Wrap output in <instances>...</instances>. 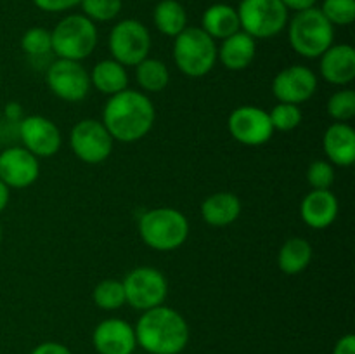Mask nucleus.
<instances>
[{"label": "nucleus", "instance_id": "5701e85b", "mask_svg": "<svg viewBox=\"0 0 355 354\" xmlns=\"http://www.w3.org/2000/svg\"><path fill=\"white\" fill-rule=\"evenodd\" d=\"M90 85L96 87L101 94L114 96L127 89L128 75L123 65H120L114 59H103L97 62L90 73Z\"/></svg>", "mask_w": 355, "mask_h": 354}, {"label": "nucleus", "instance_id": "f03ea898", "mask_svg": "<svg viewBox=\"0 0 355 354\" xmlns=\"http://www.w3.org/2000/svg\"><path fill=\"white\" fill-rule=\"evenodd\" d=\"M134 330L137 346L149 354H180L189 344V325L184 316L163 304L142 312Z\"/></svg>", "mask_w": 355, "mask_h": 354}, {"label": "nucleus", "instance_id": "9d476101", "mask_svg": "<svg viewBox=\"0 0 355 354\" xmlns=\"http://www.w3.org/2000/svg\"><path fill=\"white\" fill-rule=\"evenodd\" d=\"M69 146L78 160L90 165H97L107 160L113 151V137L106 130L103 121L85 118L75 124L69 134Z\"/></svg>", "mask_w": 355, "mask_h": 354}, {"label": "nucleus", "instance_id": "393cba45", "mask_svg": "<svg viewBox=\"0 0 355 354\" xmlns=\"http://www.w3.org/2000/svg\"><path fill=\"white\" fill-rule=\"evenodd\" d=\"M155 26L166 37L175 38L180 31L187 28V12L184 6L177 0H162L155 7Z\"/></svg>", "mask_w": 355, "mask_h": 354}, {"label": "nucleus", "instance_id": "a211bd4d", "mask_svg": "<svg viewBox=\"0 0 355 354\" xmlns=\"http://www.w3.org/2000/svg\"><path fill=\"white\" fill-rule=\"evenodd\" d=\"M300 215L309 228L324 229L338 215V200L329 189H312L302 200Z\"/></svg>", "mask_w": 355, "mask_h": 354}, {"label": "nucleus", "instance_id": "f8f14e48", "mask_svg": "<svg viewBox=\"0 0 355 354\" xmlns=\"http://www.w3.org/2000/svg\"><path fill=\"white\" fill-rule=\"evenodd\" d=\"M229 132L238 142L245 146H262L270 141L274 134L269 111L259 106H239L229 115Z\"/></svg>", "mask_w": 355, "mask_h": 354}, {"label": "nucleus", "instance_id": "c756f323", "mask_svg": "<svg viewBox=\"0 0 355 354\" xmlns=\"http://www.w3.org/2000/svg\"><path fill=\"white\" fill-rule=\"evenodd\" d=\"M319 10L333 26H349L355 19V0H324Z\"/></svg>", "mask_w": 355, "mask_h": 354}, {"label": "nucleus", "instance_id": "0eeeda50", "mask_svg": "<svg viewBox=\"0 0 355 354\" xmlns=\"http://www.w3.org/2000/svg\"><path fill=\"white\" fill-rule=\"evenodd\" d=\"M239 26L250 37L272 38L286 28L288 9L281 0H241Z\"/></svg>", "mask_w": 355, "mask_h": 354}, {"label": "nucleus", "instance_id": "4be33fe9", "mask_svg": "<svg viewBox=\"0 0 355 354\" xmlns=\"http://www.w3.org/2000/svg\"><path fill=\"white\" fill-rule=\"evenodd\" d=\"M201 30L207 31L214 40H224L231 37L241 30L238 10L227 3H214L203 12Z\"/></svg>", "mask_w": 355, "mask_h": 354}, {"label": "nucleus", "instance_id": "7ed1b4c3", "mask_svg": "<svg viewBox=\"0 0 355 354\" xmlns=\"http://www.w3.org/2000/svg\"><path fill=\"white\" fill-rule=\"evenodd\" d=\"M139 235L149 248L172 252L186 243L189 236V221L175 208H151L139 219Z\"/></svg>", "mask_w": 355, "mask_h": 354}, {"label": "nucleus", "instance_id": "cd10ccee", "mask_svg": "<svg viewBox=\"0 0 355 354\" xmlns=\"http://www.w3.org/2000/svg\"><path fill=\"white\" fill-rule=\"evenodd\" d=\"M269 118L274 130L290 132L295 130V128L302 124V110L297 104L277 103L276 106L269 111Z\"/></svg>", "mask_w": 355, "mask_h": 354}, {"label": "nucleus", "instance_id": "a19ab883", "mask_svg": "<svg viewBox=\"0 0 355 354\" xmlns=\"http://www.w3.org/2000/svg\"><path fill=\"white\" fill-rule=\"evenodd\" d=\"M0 73H2V68H0Z\"/></svg>", "mask_w": 355, "mask_h": 354}, {"label": "nucleus", "instance_id": "f704fd0d", "mask_svg": "<svg viewBox=\"0 0 355 354\" xmlns=\"http://www.w3.org/2000/svg\"><path fill=\"white\" fill-rule=\"evenodd\" d=\"M30 354H73L64 344H59V342H44V344H38Z\"/></svg>", "mask_w": 355, "mask_h": 354}, {"label": "nucleus", "instance_id": "473e14b6", "mask_svg": "<svg viewBox=\"0 0 355 354\" xmlns=\"http://www.w3.org/2000/svg\"><path fill=\"white\" fill-rule=\"evenodd\" d=\"M307 180L312 189H329L335 183V169L328 160H315L309 165Z\"/></svg>", "mask_w": 355, "mask_h": 354}, {"label": "nucleus", "instance_id": "423d86ee", "mask_svg": "<svg viewBox=\"0 0 355 354\" xmlns=\"http://www.w3.org/2000/svg\"><path fill=\"white\" fill-rule=\"evenodd\" d=\"M99 35L94 21L83 14H69L62 17L51 31L52 52L58 59L83 61L96 49Z\"/></svg>", "mask_w": 355, "mask_h": 354}, {"label": "nucleus", "instance_id": "7c9ffc66", "mask_svg": "<svg viewBox=\"0 0 355 354\" xmlns=\"http://www.w3.org/2000/svg\"><path fill=\"white\" fill-rule=\"evenodd\" d=\"M328 113L333 120L347 124L355 117V92L352 89H342L333 94L328 101Z\"/></svg>", "mask_w": 355, "mask_h": 354}, {"label": "nucleus", "instance_id": "412c9836", "mask_svg": "<svg viewBox=\"0 0 355 354\" xmlns=\"http://www.w3.org/2000/svg\"><path fill=\"white\" fill-rule=\"evenodd\" d=\"M201 215L205 222L215 228H224L238 221L241 215V200L234 193L218 191L210 194L201 205Z\"/></svg>", "mask_w": 355, "mask_h": 354}, {"label": "nucleus", "instance_id": "39448f33", "mask_svg": "<svg viewBox=\"0 0 355 354\" xmlns=\"http://www.w3.org/2000/svg\"><path fill=\"white\" fill-rule=\"evenodd\" d=\"M173 61L191 78L208 75L217 62V44L198 26H187L173 42Z\"/></svg>", "mask_w": 355, "mask_h": 354}, {"label": "nucleus", "instance_id": "6e6552de", "mask_svg": "<svg viewBox=\"0 0 355 354\" xmlns=\"http://www.w3.org/2000/svg\"><path fill=\"white\" fill-rule=\"evenodd\" d=\"M121 283H123L127 304L139 311L158 307L168 295V281L165 274L156 267H135L125 276Z\"/></svg>", "mask_w": 355, "mask_h": 354}, {"label": "nucleus", "instance_id": "c9c22d12", "mask_svg": "<svg viewBox=\"0 0 355 354\" xmlns=\"http://www.w3.org/2000/svg\"><path fill=\"white\" fill-rule=\"evenodd\" d=\"M333 354H355V337L352 333H347L336 342Z\"/></svg>", "mask_w": 355, "mask_h": 354}, {"label": "nucleus", "instance_id": "20e7f679", "mask_svg": "<svg viewBox=\"0 0 355 354\" xmlns=\"http://www.w3.org/2000/svg\"><path fill=\"white\" fill-rule=\"evenodd\" d=\"M290 44L297 54L304 58H321L333 45L335 26L324 17L319 9L300 10L295 14L288 28Z\"/></svg>", "mask_w": 355, "mask_h": 354}, {"label": "nucleus", "instance_id": "b1692460", "mask_svg": "<svg viewBox=\"0 0 355 354\" xmlns=\"http://www.w3.org/2000/svg\"><path fill=\"white\" fill-rule=\"evenodd\" d=\"M312 260V246L305 238H290L283 243L277 255V266L284 274H300Z\"/></svg>", "mask_w": 355, "mask_h": 354}, {"label": "nucleus", "instance_id": "f3484780", "mask_svg": "<svg viewBox=\"0 0 355 354\" xmlns=\"http://www.w3.org/2000/svg\"><path fill=\"white\" fill-rule=\"evenodd\" d=\"M321 75L333 85H349L355 78V51L352 45H331L321 56Z\"/></svg>", "mask_w": 355, "mask_h": 354}, {"label": "nucleus", "instance_id": "4c0bfd02", "mask_svg": "<svg viewBox=\"0 0 355 354\" xmlns=\"http://www.w3.org/2000/svg\"><path fill=\"white\" fill-rule=\"evenodd\" d=\"M6 117L9 120L19 121L21 120V106L17 103H9L6 106Z\"/></svg>", "mask_w": 355, "mask_h": 354}, {"label": "nucleus", "instance_id": "4468645a", "mask_svg": "<svg viewBox=\"0 0 355 354\" xmlns=\"http://www.w3.org/2000/svg\"><path fill=\"white\" fill-rule=\"evenodd\" d=\"M318 90V76L311 68L291 65L281 69L272 80V94L279 103L302 104Z\"/></svg>", "mask_w": 355, "mask_h": 354}, {"label": "nucleus", "instance_id": "2f4dec72", "mask_svg": "<svg viewBox=\"0 0 355 354\" xmlns=\"http://www.w3.org/2000/svg\"><path fill=\"white\" fill-rule=\"evenodd\" d=\"M21 47L28 56H33V58L49 54L52 51L51 31L42 26L30 28L21 37Z\"/></svg>", "mask_w": 355, "mask_h": 354}, {"label": "nucleus", "instance_id": "ea45409f", "mask_svg": "<svg viewBox=\"0 0 355 354\" xmlns=\"http://www.w3.org/2000/svg\"><path fill=\"white\" fill-rule=\"evenodd\" d=\"M0 242H2V226H0Z\"/></svg>", "mask_w": 355, "mask_h": 354}, {"label": "nucleus", "instance_id": "bb28decb", "mask_svg": "<svg viewBox=\"0 0 355 354\" xmlns=\"http://www.w3.org/2000/svg\"><path fill=\"white\" fill-rule=\"evenodd\" d=\"M92 297L97 307L104 309V311H114V309H120L121 305L127 304L123 283L118 280H111V278L110 280L99 281L96 285Z\"/></svg>", "mask_w": 355, "mask_h": 354}, {"label": "nucleus", "instance_id": "58836bf2", "mask_svg": "<svg viewBox=\"0 0 355 354\" xmlns=\"http://www.w3.org/2000/svg\"><path fill=\"white\" fill-rule=\"evenodd\" d=\"M9 187L0 180V212L6 210L7 203H9Z\"/></svg>", "mask_w": 355, "mask_h": 354}, {"label": "nucleus", "instance_id": "c85d7f7f", "mask_svg": "<svg viewBox=\"0 0 355 354\" xmlns=\"http://www.w3.org/2000/svg\"><path fill=\"white\" fill-rule=\"evenodd\" d=\"M83 9V16L90 21H113L121 12L123 0H82L80 2Z\"/></svg>", "mask_w": 355, "mask_h": 354}, {"label": "nucleus", "instance_id": "dca6fc26", "mask_svg": "<svg viewBox=\"0 0 355 354\" xmlns=\"http://www.w3.org/2000/svg\"><path fill=\"white\" fill-rule=\"evenodd\" d=\"M92 344L99 354H134L137 339L130 323L120 318H107L94 330Z\"/></svg>", "mask_w": 355, "mask_h": 354}, {"label": "nucleus", "instance_id": "1a4fd4ad", "mask_svg": "<svg viewBox=\"0 0 355 354\" xmlns=\"http://www.w3.org/2000/svg\"><path fill=\"white\" fill-rule=\"evenodd\" d=\"M151 51V35L137 19H123L110 33V52L123 66H137Z\"/></svg>", "mask_w": 355, "mask_h": 354}, {"label": "nucleus", "instance_id": "ddd939ff", "mask_svg": "<svg viewBox=\"0 0 355 354\" xmlns=\"http://www.w3.org/2000/svg\"><path fill=\"white\" fill-rule=\"evenodd\" d=\"M19 137L23 148L37 158H47L61 149V130L58 125L42 115H30L19 120Z\"/></svg>", "mask_w": 355, "mask_h": 354}, {"label": "nucleus", "instance_id": "aec40b11", "mask_svg": "<svg viewBox=\"0 0 355 354\" xmlns=\"http://www.w3.org/2000/svg\"><path fill=\"white\" fill-rule=\"evenodd\" d=\"M257 56V42L245 31H236L231 37L222 40L220 49H217V59L222 66L231 71H241L248 68Z\"/></svg>", "mask_w": 355, "mask_h": 354}, {"label": "nucleus", "instance_id": "72a5a7b5", "mask_svg": "<svg viewBox=\"0 0 355 354\" xmlns=\"http://www.w3.org/2000/svg\"><path fill=\"white\" fill-rule=\"evenodd\" d=\"M31 2L45 12H64L78 6L82 0H31Z\"/></svg>", "mask_w": 355, "mask_h": 354}, {"label": "nucleus", "instance_id": "2eb2a0df", "mask_svg": "<svg viewBox=\"0 0 355 354\" xmlns=\"http://www.w3.org/2000/svg\"><path fill=\"white\" fill-rule=\"evenodd\" d=\"M40 165L33 153L21 146H12L0 153V180L7 187L24 189L38 179Z\"/></svg>", "mask_w": 355, "mask_h": 354}, {"label": "nucleus", "instance_id": "e433bc0d", "mask_svg": "<svg viewBox=\"0 0 355 354\" xmlns=\"http://www.w3.org/2000/svg\"><path fill=\"white\" fill-rule=\"evenodd\" d=\"M281 2L284 3V7H286L288 10L291 9L300 12V10H307L315 7V2H318V0H281Z\"/></svg>", "mask_w": 355, "mask_h": 354}, {"label": "nucleus", "instance_id": "a878e982", "mask_svg": "<svg viewBox=\"0 0 355 354\" xmlns=\"http://www.w3.org/2000/svg\"><path fill=\"white\" fill-rule=\"evenodd\" d=\"M135 78L146 92H162L170 82V71L166 65L159 59L146 58L135 66Z\"/></svg>", "mask_w": 355, "mask_h": 354}, {"label": "nucleus", "instance_id": "9b49d317", "mask_svg": "<svg viewBox=\"0 0 355 354\" xmlns=\"http://www.w3.org/2000/svg\"><path fill=\"white\" fill-rule=\"evenodd\" d=\"M45 82L51 92L66 103L83 101L90 90L89 71L80 65V61L69 59H58L52 62L45 75Z\"/></svg>", "mask_w": 355, "mask_h": 354}, {"label": "nucleus", "instance_id": "6ab92c4d", "mask_svg": "<svg viewBox=\"0 0 355 354\" xmlns=\"http://www.w3.org/2000/svg\"><path fill=\"white\" fill-rule=\"evenodd\" d=\"M322 149L329 163L350 167L355 160V130L343 121L329 125L322 137Z\"/></svg>", "mask_w": 355, "mask_h": 354}, {"label": "nucleus", "instance_id": "f257e3e1", "mask_svg": "<svg viewBox=\"0 0 355 354\" xmlns=\"http://www.w3.org/2000/svg\"><path fill=\"white\" fill-rule=\"evenodd\" d=\"M155 120V104L139 90L125 89L110 96L103 110V124L113 141H141L151 132Z\"/></svg>", "mask_w": 355, "mask_h": 354}]
</instances>
